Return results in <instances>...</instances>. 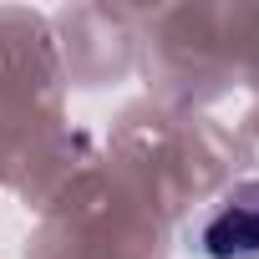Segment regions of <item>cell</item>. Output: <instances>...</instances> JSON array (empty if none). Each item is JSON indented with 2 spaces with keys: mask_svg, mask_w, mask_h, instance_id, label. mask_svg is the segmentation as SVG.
<instances>
[{
  "mask_svg": "<svg viewBox=\"0 0 259 259\" xmlns=\"http://www.w3.org/2000/svg\"><path fill=\"white\" fill-rule=\"evenodd\" d=\"M203 259H259V183L229 188L193 234Z\"/></svg>",
  "mask_w": 259,
  "mask_h": 259,
  "instance_id": "cell-1",
  "label": "cell"
}]
</instances>
